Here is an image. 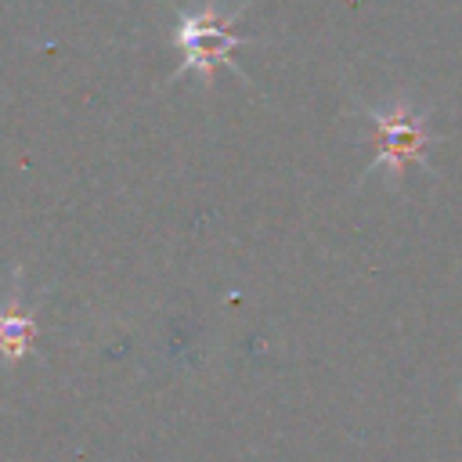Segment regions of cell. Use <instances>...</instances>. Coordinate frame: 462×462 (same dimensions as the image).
Here are the masks:
<instances>
[{
	"mask_svg": "<svg viewBox=\"0 0 462 462\" xmlns=\"http://www.w3.org/2000/svg\"><path fill=\"white\" fill-rule=\"evenodd\" d=\"M368 126L375 137V159L368 166V173L386 170L393 180L404 177V170L422 166L430 170V144H433V130L426 123V116L419 108H411L408 101H390L386 108H368Z\"/></svg>",
	"mask_w": 462,
	"mask_h": 462,
	"instance_id": "obj_1",
	"label": "cell"
},
{
	"mask_svg": "<svg viewBox=\"0 0 462 462\" xmlns=\"http://www.w3.org/2000/svg\"><path fill=\"white\" fill-rule=\"evenodd\" d=\"M173 43H177V54H180V69L177 76L184 72H195L202 76V83L209 87L213 83V72L217 65H227L231 51L249 43V36L235 32V14L206 4L199 11H177V29H173Z\"/></svg>",
	"mask_w": 462,
	"mask_h": 462,
	"instance_id": "obj_2",
	"label": "cell"
},
{
	"mask_svg": "<svg viewBox=\"0 0 462 462\" xmlns=\"http://www.w3.org/2000/svg\"><path fill=\"white\" fill-rule=\"evenodd\" d=\"M29 332H32V321L11 303V307L0 314V346H4V350H22V343L29 339Z\"/></svg>",
	"mask_w": 462,
	"mask_h": 462,
	"instance_id": "obj_3",
	"label": "cell"
}]
</instances>
